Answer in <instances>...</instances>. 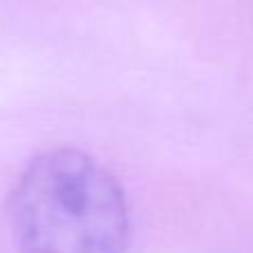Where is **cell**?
<instances>
[{
	"instance_id": "1",
	"label": "cell",
	"mask_w": 253,
	"mask_h": 253,
	"mask_svg": "<svg viewBox=\"0 0 253 253\" xmlns=\"http://www.w3.org/2000/svg\"><path fill=\"white\" fill-rule=\"evenodd\" d=\"M9 218L25 253H125L129 207L105 165L78 149H53L22 171Z\"/></svg>"
}]
</instances>
